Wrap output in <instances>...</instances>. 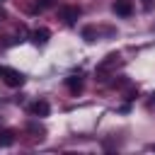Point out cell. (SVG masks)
<instances>
[{
  "label": "cell",
  "instance_id": "6da1fadb",
  "mask_svg": "<svg viewBox=\"0 0 155 155\" xmlns=\"http://www.w3.org/2000/svg\"><path fill=\"white\" fill-rule=\"evenodd\" d=\"M2 80L10 87H22L24 85V75L19 70H15V68H2Z\"/></svg>",
  "mask_w": 155,
  "mask_h": 155
},
{
  "label": "cell",
  "instance_id": "7a4b0ae2",
  "mask_svg": "<svg viewBox=\"0 0 155 155\" xmlns=\"http://www.w3.org/2000/svg\"><path fill=\"white\" fill-rule=\"evenodd\" d=\"M58 15H61V19H63L65 24H75L78 17H80V7H78V5H63V7L58 10Z\"/></svg>",
  "mask_w": 155,
  "mask_h": 155
},
{
  "label": "cell",
  "instance_id": "3957f363",
  "mask_svg": "<svg viewBox=\"0 0 155 155\" xmlns=\"http://www.w3.org/2000/svg\"><path fill=\"white\" fill-rule=\"evenodd\" d=\"M48 111H51V104L46 99H36V102L29 104V114L31 116H48Z\"/></svg>",
  "mask_w": 155,
  "mask_h": 155
},
{
  "label": "cell",
  "instance_id": "277c9868",
  "mask_svg": "<svg viewBox=\"0 0 155 155\" xmlns=\"http://www.w3.org/2000/svg\"><path fill=\"white\" fill-rule=\"evenodd\" d=\"M111 10H114L119 17H131L133 2H131V0H114V2H111Z\"/></svg>",
  "mask_w": 155,
  "mask_h": 155
},
{
  "label": "cell",
  "instance_id": "5b68a950",
  "mask_svg": "<svg viewBox=\"0 0 155 155\" xmlns=\"http://www.w3.org/2000/svg\"><path fill=\"white\" fill-rule=\"evenodd\" d=\"M29 39H31V44H34V46H44V44L51 39V31L41 27V29H34V31L29 34Z\"/></svg>",
  "mask_w": 155,
  "mask_h": 155
},
{
  "label": "cell",
  "instance_id": "8992f818",
  "mask_svg": "<svg viewBox=\"0 0 155 155\" xmlns=\"http://www.w3.org/2000/svg\"><path fill=\"white\" fill-rule=\"evenodd\" d=\"M65 85H68V90H70L73 94H78V92L82 90V78H80V75H68V78H65Z\"/></svg>",
  "mask_w": 155,
  "mask_h": 155
},
{
  "label": "cell",
  "instance_id": "52a82bcc",
  "mask_svg": "<svg viewBox=\"0 0 155 155\" xmlns=\"http://www.w3.org/2000/svg\"><path fill=\"white\" fill-rule=\"evenodd\" d=\"M116 61H119V56H116V53H109V56H107V58H104V61L97 65V73H104V70L114 68V65H116Z\"/></svg>",
  "mask_w": 155,
  "mask_h": 155
},
{
  "label": "cell",
  "instance_id": "ba28073f",
  "mask_svg": "<svg viewBox=\"0 0 155 155\" xmlns=\"http://www.w3.org/2000/svg\"><path fill=\"white\" fill-rule=\"evenodd\" d=\"M12 143H15V131H10V128L0 131V145H12Z\"/></svg>",
  "mask_w": 155,
  "mask_h": 155
},
{
  "label": "cell",
  "instance_id": "9c48e42d",
  "mask_svg": "<svg viewBox=\"0 0 155 155\" xmlns=\"http://www.w3.org/2000/svg\"><path fill=\"white\" fill-rule=\"evenodd\" d=\"M27 131H29V133H34V138H39V140H41V138H44V133H46V131H44V126L34 124V121H31V124H27Z\"/></svg>",
  "mask_w": 155,
  "mask_h": 155
},
{
  "label": "cell",
  "instance_id": "30bf717a",
  "mask_svg": "<svg viewBox=\"0 0 155 155\" xmlns=\"http://www.w3.org/2000/svg\"><path fill=\"white\" fill-rule=\"evenodd\" d=\"M51 5H53V0H34V5H31V10H34V12H36V10L41 12V10H46V7H51Z\"/></svg>",
  "mask_w": 155,
  "mask_h": 155
},
{
  "label": "cell",
  "instance_id": "8fae6325",
  "mask_svg": "<svg viewBox=\"0 0 155 155\" xmlns=\"http://www.w3.org/2000/svg\"><path fill=\"white\" fill-rule=\"evenodd\" d=\"M82 39H85V41H94V29H92V27H85V29H82Z\"/></svg>",
  "mask_w": 155,
  "mask_h": 155
},
{
  "label": "cell",
  "instance_id": "7c38bea8",
  "mask_svg": "<svg viewBox=\"0 0 155 155\" xmlns=\"http://www.w3.org/2000/svg\"><path fill=\"white\" fill-rule=\"evenodd\" d=\"M140 5H143V10H153L155 7V0H140Z\"/></svg>",
  "mask_w": 155,
  "mask_h": 155
},
{
  "label": "cell",
  "instance_id": "4fadbf2b",
  "mask_svg": "<svg viewBox=\"0 0 155 155\" xmlns=\"http://www.w3.org/2000/svg\"><path fill=\"white\" fill-rule=\"evenodd\" d=\"M150 97H153V104H155V92H153V94H150Z\"/></svg>",
  "mask_w": 155,
  "mask_h": 155
},
{
  "label": "cell",
  "instance_id": "5bb4252c",
  "mask_svg": "<svg viewBox=\"0 0 155 155\" xmlns=\"http://www.w3.org/2000/svg\"><path fill=\"white\" fill-rule=\"evenodd\" d=\"M0 75H2V68H0Z\"/></svg>",
  "mask_w": 155,
  "mask_h": 155
},
{
  "label": "cell",
  "instance_id": "9a60e30c",
  "mask_svg": "<svg viewBox=\"0 0 155 155\" xmlns=\"http://www.w3.org/2000/svg\"><path fill=\"white\" fill-rule=\"evenodd\" d=\"M0 2H2V0H0Z\"/></svg>",
  "mask_w": 155,
  "mask_h": 155
}]
</instances>
